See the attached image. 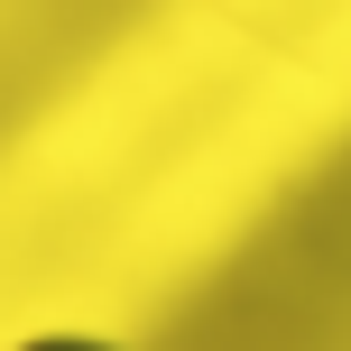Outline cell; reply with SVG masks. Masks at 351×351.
Returning <instances> with one entry per match:
<instances>
[{"label": "cell", "instance_id": "obj_1", "mask_svg": "<svg viewBox=\"0 0 351 351\" xmlns=\"http://www.w3.org/2000/svg\"><path fill=\"white\" fill-rule=\"evenodd\" d=\"M10 351H130L121 333H84V324H47V333H19Z\"/></svg>", "mask_w": 351, "mask_h": 351}]
</instances>
